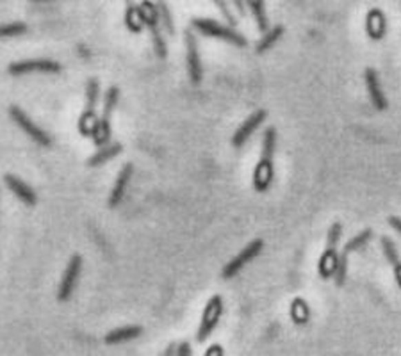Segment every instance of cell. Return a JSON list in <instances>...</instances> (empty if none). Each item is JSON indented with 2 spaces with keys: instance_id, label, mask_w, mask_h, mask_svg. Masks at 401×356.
<instances>
[{
  "instance_id": "obj_1",
  "label": "cell",
  "mask_w": 401,
  "mask_h": 356,
  "mask_svg": "<svg viewBox=\"0 0 401 356\" xmlns=\"http://www.w3.org/2000/svg\"><path fill=\"white\" fill-rule=\"evenodd\" d=\"M275 150H276V130L275 127L264 130L263 150H260L259 163L254 171V187L259 193H266L275 178Z\"/></svg>"
},
{
  "instance_id": "obj_2",
  "label": "cell",
  "mask_w": 401,
  "mask_h": 356,
  "mask_svg": "<svg viewBox=\"0 0 401 356\" xmlns=\"http://www.w3.org/2000/svg\"><path fill=\"white\" fill-rule=\"evenodd\" d=\"M139 17H141L143 25L147 27L148 32H150L156 56L159 57V59H166V56H168V48H166V41H164L163 38V32H161L159 13H157L156 2H152V0L141 2V4H139Z\"/></svg>"
},
{
  "instance_id": "obj_3",
  "label": "cell",
  "mask_w": 401,
  "mask_h": 356,
  "mask_svg": "<svg viewBox=\"0 0 401 356\" xmlns=\"http://www.w3.org/2000/svg\"><path fill=\"white\" fill-rule=\"evenodd\" d=\"M191 23H193V27L198 30L200 34L207 36V38L223 39L227 43L236 45V47H246V45H248L245 36L239 34L234 27L223 25V23L216 22V20H209V18H193Z\"/></svg>"
},
{
  "instance_id": "obj_4",
  "label": "cell",
  "mask_w": 401,
  "mask_h": 356,
  "mask_svg": "<svg viewBox=\"0 0 401 356\" xmlns=\"http://www.w3.org/2000/svg\"><path fill=\"white\" fill-rule=\"evenodd\" d=\"M118 100H120V90L116 86H111L104 96V109H102V118L96 121L95 130H93V141L99 148H104L111 139V116L112 111L116 109Z\"/></svg>"
},
{
  "instance_id": "obj_5",
  "label": "cell",
  "mask_w": 401,
  "mask_h": 356,
  "mask_svg": "<svg viewBox=\"0 0 401 356\" xmlns=\"http://www.w3.org/2000/svg\"><path fill=\"white\" fill-rule=\"evenodd\" d=\"M100 100V84L96 78H90L86 84V102H84V111L79 120V132L82 136H93L96 125V105Z\"/></svg>"
},
{
  "instance_id": "obj_6",
  "label": "cell",
  "mask_w": 401,
  "mask_h": 356,
  "mask_svg": "<svg viewBox=\"0 0 401 356\" xmlns=\"http://www.w3.org/2000/svg\"><path fill=\"white\" fill-rule=\"evenodd\" d=\"M9 116H11V120H13L14 123H17L18 127H20V129H22L23 132H25L27 136L36 143V145H39V146L52 145L50 136H48V134L45 132L39 125H36V121H32V118H30L22 107L11 105V107H9Z\"/></svg>"
},
{
  "instance_id": "obj_7",
  "label": "cell",
  "mask_w": 401,
  "mask_h": 356,
  "mask_svg": "<svg viewBox=\"0 0 401 356\" xmlns=\"http://www.w3.org/2000/svg\"><path fill=\"white\" fill-rule=\"evenodd\" d=\"M221 313H223V297L216 294V296H212L211 300L207 301V305L203 308L198 335H196V340H198V342H205V340L211 337V333L214 331V328L218 326V322H220Z\"/></svg>"
},
{
  "instance_id": "obj_8",
  "label": "cell",
  "mask_w": 401,
  "mask_h": 356,
  "mask_svg": "<svg viewBox=\"0 0 401 356\" xmlns=\"http://www.w3.org/2000/svg\"><path fill=\"white\" fill-rule=\"evenodd\" d=\"M341 223H333L332 227L328 228V239H327V248H325V253L320 260V273L323 278H328L330 275H336V267L339 257H337V242L341 239Z\"/></svg>"
},
{
  "instance_id": "obj_9",
  "label": "cell",
  "mask_w": 401,
  "mask_h": 356,
  "mask_svg": "<svg viewBox=\"0 0 401 356\" xmlns=\"http://www.w3.org/2000/svg\"><path fill=\"white\" fill-rule=\"evenodd\" d=\"M82 271V257L81 255H74L70 258L68 266H66L65 273H63V278L59 282V289H57V300L61 303H66L70 297L74 296V291L77 287V282L81 278Z\"/></svg>"
},
{
  "instance_id": "obj_10",
  "label": "cell",
  "mask_w": 401,
  "mask_h": 356,
  "mask_svg": "<svg viewBox=\"0 0 401 356\" xmlns=\"http://www.w3.org/2000/svg\"><path fill=\"white\" fill-rule=\"evenodd\" d=\"M263 248H264V240L263 239H255V240H251L250 244L246 246L245 249H243L241 253L238 255V257H234L232 260L227 264V266L223 267V278L225 280H230V278H234V276L238 275L239 271L243 269V267L246 266V264H250L254 258H257L260 255V251H263Z\"/></svg>"
},
{
  "instance_id": "obj_11",
  "label": "cell",
  "mask_w": 401,
  "mask_h": 356,
  "mask_svg": "<svg viewBox=\"0 0 401 356\" xmlns=\"http://www.w3.org/2000/svg\"><path fill=\"white\" fill-rule=\"evenodd\" d=\"M8 72L14 77L27 75V73H59L61 65L52 59H25L11 63L8 66Z\"/></svg>"
},
{
  "instance_id": "obj_12",
  "label": "cell",
  "mask_w": 401,
  "mask_h": 356,
  "mask_svg": "<svg viewBox=\"0 0 401 356\" xmlns=\"http://www.w3.org/2000/svg\"><path fill=\"white\" fill-rule=\"evenodd\" d=\"M186 65H187V75L193 84H200L203 78V68L202 59L198 54V43H196V36L186 30Z\"/></svg>"
},
{
  "instance_id": "obj_13",
  "label": "cell",
  "mask_w": 401,
  "mask_h": 356,
  "mask_svg": "<svg viewBox=\"0 0 401 356\" xmlns=\"http://www.w3.org/2000/svg\"><path fill=\"white\" fill-rule=\"evenodd\" d=\"M266 116H267V112L260 109V111H255L250 118H246L245 123H243L241 127L236 130V134L232 136V145L236 146V148H241V146H245V143L248 141L251 136H254L255 130L259 129L260 125L264 123Z\"/></svg>"
},
{
  "instance_id": "obj_14",
  "label": "cell",
  "mask_w": 401,
  "mask_h": 356,
  "mask_svg": "<svg viewBox=\"0 0 401 356\" xmlns=\"http://www.w3.org/2000/svg\"><path fill=\"white\" fill-rule=\"evenodd\" d=\"M4 182H6V185H8V189L11 191V193H13L20 202L25 203V205H29V207L36 205L38 198H36L34 189H32L27 182H23L20 176L8 173V175H4Z\"/></svg>"
},
{
  "instance_id": "obj_15",
  "label": "cell",
  "mask_w": 401,
  "mask_h": 356,
  "mask_svg": "<svg viewBox=\"0 0 401 356\" xmlns=\"http://www.w3.org/2000/svg\"><path fill=\"white\" fill-rule=\"evenodd\" d=\"M132 173H134L132 164H125V166L120 169V173H118L114 185H112L111 196H109V207H111V209H116L121 203V200H123V196H125L127 187H129L130 178H132Z\"/></svg>"
},
{
  "instance_id": "obj_16",
  "label": "cell",
  "mask_w": 401,
  "mask_h": 356,
  "mask_svg": "<svg viewBox=\"0 0 401 356\" xmlns=\"http://www.w3.org/2000/svg\"><path fill=\"white\" fill-rule=\"evenodd\" d=\"M366 86H367V93H369V98H371L373 107H376L378 111H384L387 107V98H385L384 91H382V86H380L378 81V73L373 68L366 70Z\"/></svg>"
},
{
  "instance_id": "obj_17",
  "label": "cell",
  "mask_w": 401,
  "mask_h": 356,
  "mask_svg": "<svg viewBox=\"0 0 401 356\" xmlns=\"http://www.w3.org/2000/svg\"><path fill=\"white\" fill-rule=\"evenodd\" d=\"M141 333H143L141 326H123L118 328V330L109 331L104 337V342L109 344V346H116V344H123L129 342V340L132 339H138Z\"/></svg>"
},
{
  "instance_id": "obj_18",
  "label": "cell",
  "mask_w": 401,
  "mask_h": 356,
  "mask_svg": "<svg viewBox=\"0 0 401 356\" xmlns=\"http://www.w3.org/2000/svg\"><path fill=\"white\" fill-rule=\"evenodd\" d=\"M382 248H384L385 258H387V262L393 266L394 273H396L398 284H400V287H401V258H400V253H398L396 244H394L391 239L384 237V239H382Z\"/></svg>"
},
{
  "instance_id": "obj_19",
  "label": "cell",
  "mask_w": 401,
  "mask_h": 356,
  "mask_svg": "<svg viewBox=\"0 0 401 356\" xmlns=\"http://www.w3.org/2000/svg\"><path fill=\"white\" fill-rule=\"evenodd\" d=\"M246 6L250 8L251 14H254L255 23H257V29H259L260 32H267V29H269V22H267L266 2H264V0H246Z\"/></svg>"
},
{
  "instance_id": "obj_20",
  "label": "cell",
  "mask_w": 401,
  "mask_h": 356,
  "mask_svg": "<svg viewBox=\"0 0 401 356\" xmlns=\"http://www.w3.org/2000/svg\"><path fill=\"white\" fill-rule=\"evenodd\" d=\"M385 29H387V23H385L384 14L380 13V11H371V13L367 14V32L369 36L375 39L384 38Z\"/></svg>"
},
{
  "instance_id": "obj_21",
  "label": "cell",
  "mask_w": 401,
  "mask_h": 356,
  "mask_svg": "<svg viewBox=\"0 0 401 356\" xmlns=\"http://www.w3.org/2000/svg\"><path fill=\"white\" fill-rule=\"evenodd\" d=\"M121 154V145L120 143H116V145H111V146H104V148H100L99 151H96L93 157L90 159V166L96 167V166H104V164H107L109 160H112L116 155Z\"/></svg>"
},
{
  "instance_id": "obj_22",
  "label": "cell",
  "mask_w": 401,
  "mask_h": 356,
  "mask_svg": "<svg viewBox=\"0 0 401 356\" xmlns=\"http://www.w3.org/2000/svg\"><path fill=\"white\" fill-rule=\"evenodd\" d=\"M157 6V13H159V22L161 27H163L169 36L175 34V25H173V14L169 11L168 4H166V0H156Z\"/></svg>"
},
{
  "instance_id": "obj_23",
  "label": "cell",
  "mask_w": 401,
  "mask_h": 356,
  "mask_svg": "<svg viewBox=\"0 0 401 356\" xmlns=\"http://www.w3.org/2000/svg\"><path fill=\"white\" fill-rule=\"evenodd\" d=\"M282 34H284V27L282 25H275L271 30L264 32V36L260 38L259 43H257V52H259V54H263V52L269 50V48H271L273 45H275L276 41L282 38Z\"/></svg>"
},
{
  "instance_id": "obj_24",
  "label": "cell",
  "mask_w": 401,
  "mask_h": 356,
  "mask_svg": "<svg viewBox=\"0 0 401 356\" xmlns=\"http://www.w3.org/2000/svg\"><path fill=\"white\" fill-rule=\"evenodd\" d=\"M125 25L130 32H136V34L141 32L143 22H141V17H139V6H134V4L127 6Z\"/></svg>"
},
{
  "instance_id": "obj_25",
  "label": "cell",
  "mask_w": 401,
  "mask_h": 356,
  "mask_svg": "<svg viewBox=\"0 0 401 356\" xmlns=\"http://www.w3.org/2000/svg\"><path fill=\"white\" fill-rule=\"evenodd\" d=\"M371 235H373L371 230H364V232H360L358 235H355L353 239H349L348 244L345 246L342 251H345L346 255H349V253H353V251H357V249L364 248V246L367 244V240L371 239Z\"/></svg>"
},
{
  "instance_id": "obj_26",
  "label": "cell",
  "mask_w": 401,
  "mask_h": 356,
  "mask_svg": "<svg viewBox=\"0 0 401 356\" xmlns=\"http://www.w3.org/2000/svg\"><path fill=\"white\" fill-rule=\"evenodd\" d=\"M27 32V25L22 22H13V23H4L0 25V38H17V36H22Z\"/></svg>"
},
{
  "instance_id": "obj_27",
  "label": "cell",
  "mask_w": 401,
  "mask_h": 356,
  "mask_svg": "<svg viewBox=\"0 0 401 356\" xmlns=\"http://www.w3.org/2000/svg\"><path fill=\"white\" fill-rule=\"evenodd\" d=\"M346 271H348V255L342 251L341 257H339V262H337V267H336V284L341 287V285H345V280H346Z\"/></svg>"
},
{
  "instance_id": "obj_28",
  "label": "cell",
  "mask_w": 401,
  "mask_h": 356,
  "mask_svg": "<svg viewBox=\"0 0 401 356\" xmlns=\"http://www.w3.org/2000/svg\"><path fill=\"white\" fill-rule=\"evenodd\" d=\"M212 2H214L216 8L220 9V13L223 14L225 20L230 23V27L238 25V20H236V17H234L232 11H230V4L227 2V0H212Z\"/></svg>"
},
{
  "instance_id": "obj_29",
  "label": "cell",
  "mask_w": 401,
  "mask_h": 356,
  "mask_svg": "<svg viewBox=\"0 0 401 356\" xmlns=\"http://www.w3.org/2000/svg\"><path fill=\"white\" fill-rule=\"evenodd\" d=\"M203 356H223V348H221L220 344H214V346H211V348L205 351Z\"/></svg>"
},
{
  "instance_id": "obj_30",
  "label": "cell",
  "mask_w": 401,
  "mask_h": 356,
  "mask_svg": "<svg viewBox=\"0 0 401 356\" xmlns=\"http://www.w3.org/2000/svg\"><path fill=\"white\" fill-rule=\"evenodd\" d=\"M177 356H191L189 342H182L177 348Z\"/></svg>"
},
{
  "instance_id": "obj_31",
  "label": "cell",
  "mask_w": 401,
  "mask_h": 356,
  "mask_svg": "<svg viewBox=\"0 0 401 356\" xmlns=\"http://www.w3.org/2000/svg\"><path fill=\"white\" fill-rule=\"evenodd\" d=\"M177 348H178L177 344H169L161 356H177Z\"/></svg>"
},
{
  "instance_id": "obj_32",
  "label": "cell",
  "mask_w": 401,
  "mask_h": 356,
  "mask_svg": "<svg viewBox=\"0 0 401 356\" xmlns=\"http://www.w3.org/2000/svg\"><path fill=\"white\" fill-rule=\"evenodd\" d=\"M389 224L401 233V218H389Z\"/></svg>"
},
{
  "instance_id": "obj_33",
  "label": "cell",
  "mask_w": 401,
  "mask_h": 356,
  "mask_svg": "<svg viewBox=\"0 0 401 356\" xmlns=\"http://www.w3.org/2000/svg\"><path fill=\"white\" fill-rule=\"evenodd\" d=\"M232 4L239 14H245V0H232Z\"/></svg>"
},
{
  "instance_id": "obj_34",
  "label": "cell",
  "mask_w": 401,
  "mask_h": 356,
  "mask_svg": "<svg viewBox=\"0 0 401 356\" xmlns=\"http://www.w3.org/2000/svg\"><path fill=\"white\" fill-rule=\"evenodd\" d=\"M32 2H50V0H32Z\"/></svg>"
},
{
  "instance_id": "obj_35",
  "label": "cell",
  "mask_w": 401,
  "mask_h": 356,
  "mask_svg": "<svg viewBox=\"0 0 401 356\" xmlns=\"http://www.w3.org/2000/svg\"><path fill=\"white\" fill-rule=\"evenodd\" d=\"M125 2H127V6H130V4H134V2H132V0H125Z\"/></svg>"
}]
</instances>
